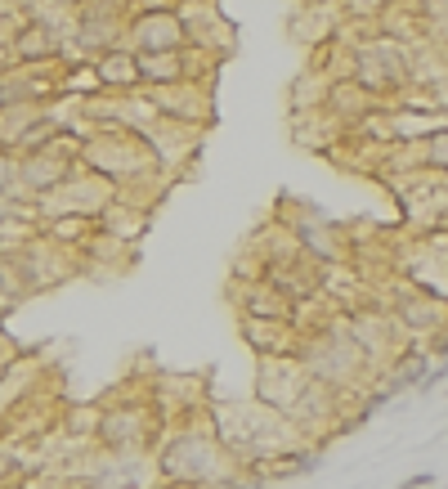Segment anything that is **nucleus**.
<instances>
[{
  "label": "nucleus",
  "instance_id": "obj_1",
  "mask_svg": "<svg viewBox=\"0 0 448 489\" xmlns=\"http://www.w3.org/2000/svg\"><path fill=\"white\" fill-rule=\"evenodd\" d=\"M153 467H158V481H175L188 489H220L224 481H233L242 472L238 458L220 444L207 409L170 422L162 444L153 449Z\"/></svg>",
  "mask_w": 448,
  "mask_h": 489
},
{
  "label": "nucleus",
  "instance_id": "obj_2",
  "mask_svg": "<svg viewBox=\"0 0 448 489\" xmlns=\"http://www.w3.org/2000/svg\"><path fill=\"white\" fill-rule=\"evenodd\" d=\"M207 413H211V427L220 435V444L247 472H260V463H270L274 453L291 449V444H305L296 435V427L282 413H274L270 404H260L256 395L251 400H211Z\"/></svg>",
  "mask_w": 448,
  "mask_h": 489
},
{
  "label": "nucleus",
  "instance_id": "obj_3",
  "mask_svg": "<svg viewBox=\"0 0 448 489\" xmlns=\"http://www.w3.org/2000/svg\"><path fill=\"white\" fill-rule=\"evenodd\" d=\"M167 435V418L153 400V386H117L99 404L95 449L104 453H153Z\"/></svg>",
  "mask_w": 448,
  "mask_h": 489
},
{
  "label": "nucleus",
  "instance_id": "obj_4",
  "mask_svg": "<svg viewBox=\"0 0 448 489\" xmlns=\"http://www.w3.org/2000/svg\"><path fill=\"white\" fill-rule=\"evenodd\" d=\"M274 220H279L282 229H291V238H296L314 261H323L328 270H350V261H354V234H350V224L328 216L319 203L287 193L279 207H274Z\"/></svg>",
  "mask_w": 448,
  "mask_h": 489
},
{
  "label": "nucleus",
  "instance_id": "obj_5",
  "mask_svg": "<svg viewBox=\"0 0 448 489\" xmlns=\"http://www.w3.org/2000/svg\"><path fill=\"white\" fill-rule=\"evenodd\" d=\"M81 166L95 171V175H104V180H112L117 189H130V184L153 180V175L167 171L139 130H99V135H90L86 149H81Z\"/></svg>",
  "mask_w": 448,
  "mask_h": 489
},
{
  "label": "nucleus",
  "instance_id": "obj_6",
  "mask_svg": "<svg viewBox=\"0 0 448 489\" xmlns=\"http://www.w3.org/2000/svg\"><path fill=\"white\" fill-rule=\"evenodd\" d=\"M130 18H135V5H130V0H86V5H76L72 18H67V50H63V63H90V58L126 46Z\"/></svg>",
  "mask_w": 448,
  "mask_h": 489
},
{
  "label": "nucleus",
  "instance_id": "obj_7",
  "mask_svg": "<svg viewBox=\"0 0 448 489\" xmlns=\"http://www.w3.org/2000/svg\"><path fill=\"white\" fill-rule=\"evenodd\" d=\"M377 301L394 315V324L403 328V337H408L412 346H426V341L440 332V324L448 319V301L444 297L426 292L422 283H412V278H403V274H394V278H386V283H377Z\"/></svg>",
  "mask_w": 448,
  "mask_h": 489
},
{
  "label": "nucleus",
  "instance_id": "obj_8",
  "mask_svg": "<svg viewBox=\"0 0 448 489\" xmlns=\"http://www.w3.org/2000/svg\"><path fill=\"white\" fill-rule=\"evenodd\" d=\"M81 149H86V140H76L72 130H58L55 140H46L41 149L23 153L18 158V193L36 203V198L63 189L81 171Z\"/></svg>",
  "mask_w": 448,
  "mask_h": 489
},
{
  "label": "nucleus",
  "instance_id": "obj_9",
  "mask_svg": "<svg viewBox=\"0 0 448 489\" xmlns=\"http://www.w3.org/2000/svg\"><path fill=\"white\" fill-rule=\"evenodd\" d=\"M67 9H32L18 18V27L9 32L5 50H9V63H63V50H67Z\"/></svg>",
  "mask_w": 448,
  "mask_h": 489
},
{
  "label": "nucleus",
  "instance_id": "obj_10",
  "mask_svg": "<svg viewBox=\"0 0 448 489\" xmlns=\"http://www.w3.org/2000/svg\"><path fill=\"white\" fill-rule=\"evenodd\" d=\"M112 198H117V184L81 166L63 189L36 198V216H41V224H46V220H99Z\"/></svg>",
  "mask_w": 448,
  "mask_h": 489
},
{
  "label": "nucleus",
  "instance_id": "obj_11",
  "mask_svg": "<svg viewBox=\"0 0 448 489\" xmlns=\"http://www.w3.org/2000/svg\"><path fill=\"white\" fill-rule=\"evenodd\" d=\"M319 381L305 373V364L296 355H274V359H256V400L282 413L287 422L296 418V409L305 404V395Z\"/></svg>",
  "mask_w": 448,
  "mask_h": 489
},
{
  "label": "nucleus",
  "instance_id": "obj_12",
  "mask_svg": "<svg viewBox=\"0 0 448 489\" xmlns=\"http://www.w3.org/2000/svg\"><path fill=\"white\" fill-rule=\"evenodd\" d=\"M55 109L63 104V63H9L0 72V109Z\"/></svg>",
  "mask_w": 448,
  "mask_h": 489
},
{
  "label": "nucleus",
  "instance_id": "obj_13",
  "mask_svg": "<svg viewBox=\"0 0 448 489\" xmlns=\"http://www.w3.org/2000/svg\"><path fill=\"white\" fill-rule=\"evenodd\" d=\"M139 135L148 140V149L158 153V162L167 166L175 180H184V175H188V166L198 162L202 140H207V130H202V126H184V121H170V117H153Z\"/></svg>",
  "mask_w": 448,
  "mask_h": 489
},
{
  "label": "nucleus",
  "instance_id": "obj_14",
  "mask_svg": "<svg viewBox=\"0 0 448 489\" xmlns=\"http://www.w3.org/2000/svg\"><path fill=\"white\" fill-rule=\"evenodd\" d=\"M144 99L153 104L158 117L184 121V126H202V130L216 126V90L211 86L179 81V86H162V90H144Z\"/></svg>",
  "mask_w": 448,
  "mask_h": 489
},
{
  "label": "nucleus",
  "instance_id": "obj_15",
  "mask_svg": "<svg viewBox=\"0 0 448 489\" xmlns=\"http://www.w3.org/2000/svg\"><path fill=\"white\" fill-rule=\"evenodd\" d=\"M175 14H179V23L188 32V46H202V50H211V55H220V58L233 55L238 32L224 18L220 0H184V5H175Z\"/></svg>",
  "mask_w": 448,
  "mask_h": 489
},
{
  "label": "nucleus",
  "instance_id": "obj_16",
  "mask_svg": "<svg viewBox=\"0 0 448 489\" xmlns=\"http://www.w3.org/2000/svg\"><path fill=\"white\" fill-rule=\"evenodd\" d=\"M126 46L135 55H179L188 46V32H184V23H179L175 9H148V14L130 18Z\"/></svg>",
  "mask_w": 448,
  "mask_h": 489
},
{
  "label": "nucleus",
  "instance_id": "obj_17",
  "mask_svg": "<svg viewBox=\"0 0 448 489\" xmlns=\"http://www.w3.org/2000/svg\"><path fill=\"white\" fill-rule=\"evenodd\" d=\"M229 301L238 315H251V319H296L300 315V306L270 278H229Z\"/></svg>",
  "mask_w": 448,
  "mask_h": 489
},
{
  "label": "nucleus",
  "instance_id": "obj_18",
  "mask_svg": "<svg viewBox=\"0 0 448 489\" xmlns=\"http://www.w3.org/2000/svg\"><path fill=\"white\" fill-rule=\"evenodd\" d=\"M238 337L256 359H274V355H296L300 346V324L296 319H251L238 315Z\"/></svg>",
  "mask_w": 448,
  "mask_h": 489
},
{
  "label": "nucleus",
  "instance_id": "obj_19",
  "mask_svg": "<svg viewBox=\"0 0 448 489\" xmlns=\"http://www.w3.org/2000/svg\"><path fill=\"white\" fill-rule=\"evenodd\" d=\"M95 224H99V234H108L117 243L139 247V243L148 238V229H153V212H148V207H135V203H126V198H112Z\"/></svg>",
  "mask_w": 448,
  "mask_h": 489
},
{
  "label": "nucleus",
  "instance_id": "obj_20",
  "mask_svg": "<svg viewBox=\"0 0 448 489\" xmlns=\"http://www.w3.org/2000/svg\"><path fill=\"white\" fill-rule=\"evenodd\" d=\"M90 63H95V77H99V86H104L108 95H135V90H144L139 55H135L130 46H117V50L90 58Z\"/></svg>",
  "mask_w": 448,
  "mask_h": 489
},
{
  "label": "nucleus",
  "instance_id": "obj_21",
  "mask_svg": "<svg viewBox=\"0 0 448 489\" xmlns=\"http://www.w3.org/2000/svg\"><path fill=\"white\" fill-rule=\"evenodd\" d=\"M130 261H135V247L117 243L108 234H99V224H95V234H90L86 247H81V270L86 274H126Z\"/></svg>",
  "mask_w": 448,
  "mask_h": 489
},
{
  "label": "nucleus",
  "instance_id": "obj_22",
  "mask_svg": "<svg viewBox=\"0 0 448 489\" xmlns=\"http://www.w3.org/2000/svg\"><path fill=\"white\" fill-rule=\"evenodd\" d=\"M319 467H323V449H319V444H291V449L274 453L270 463H260V476L274 485V481L310 476V472H319Z\"/></svg>",
  "mask_w": 448,
  "mask_h": 489
},
{
  "label": "nucleus",
  "instance_id": "obj_23",
  "mask_svg": "<svg viewBox=\"0 0 448 489\" xmlns=\"http://www.w3.org/2000/svg\"><path fill=\"white\" fill-rule=\"evenodd\" d=\"M184 58V81H193V86H220V72H224V58L211 55V50H202V46H184L179 50Z\"/></svg>",
  "mask_w": 448,
  "mask_h": 489
},
{
  "label": "nucleus",
  "instance_id": "obj_24",
  "mask_svg": "<svg viewBox=\"0 0 448 489\" xmlns=\"http://www.w3.org/2000/svg\"><path fill=\"white\" fill-rule=\"evenodd\" d=\"M139 77H144V90L179 86V81H184V58L179 55H139Z\"/></svg>",
  "mask_w": 448,
  "mask_h": 489
},
{
  "label": "nucleus",
  "instance_id": "obj_25",
  "mask_svg": "<svg viewBox=\"0 0 448 489\" xmlns=\"http://www.w3.org/2000/svg\"><path fill=\"white\" fill-rule=\"evenodd\" d=\"M5 193H18V158L9 149H0V198Z\"/></svg>",
  "mask_w": 448,
  "mask_h": 489
},
{
  "label": "nucleus",
  "instance_id": "obj_26",
  "mask_svg": "<svg viewBox=\"0 0 448 489\" xmlns=\"http://www.w3.org/2000/svg\"><path fill=\"white\" fill-rule=\"evenodd\" d=\"M422 350H426V355H431L435 364H448V319L440 324V332H435V337H431V341H426Z\"/></svg>",
  "mask_w": 448,
  "mask_h": 489
},
{
  "label": "nucleus",
  "instance_id": "obj_27",
  "mask_svg": "<svg viewBox=\"0 0 448 489\" xmlns=\"http://www.w3.org/2000/svg\"><path fill=\"white\" fill-rule=\"evenodd\" d=\"M265 485H270V481H265L260 472H247V467H242V472H238L233 481H224L220 489H265Z\"/></svg>",
  "mask_w": 448,
  "mask_h": 489
},
{
  "label": "nucleus",
  "instance_id": "obj_28",
  "mask_svg": "<svg viewBox=\"0 0 448 489\" xmlns=\"http://www.w3.org/2000/svg\"><path fill=\"white\" fill-rule=\"evenodd\" d=\"M431 485H440L435 472H412L408 481H399V489H431Z\"/></svg>",
  "mask_w": 448,
  "mask_h": 489
},
{
  "label": "nucleus",
  "instance_id": "obj_29",
  "mask_svg": "<svg viewBox=\"0 0 448 489\" xmlns=\"http://www.w3.org/2000/svg\"><path fill=\"white\" fill-rule=\"evenodd\" d=\"M9 9H18V14H32V9H41L46 0H5Z\"/></svg>",
  "mask_w": 448,
  "mask_h": 489
},
{
  "label": "nucleus",
  "instance_id": "obj_30",
  "mask_svg": "<svg viewBox=\"0 0 448 489\" xmlns=\"http://www.w3.org/2000/svg\"><path fill=\"white\" fill-rule=\"evenodd\" d=\"M435 243H440V256H444V270H448V229H431Z\"/></svg>",
  "mask_w": 448,
  "mask_h": 489
},
{
  "label": "nucleus",
  "instance_id": "obj_31",
  "mask_svg": "<svg viewBox=\"0 0 448 489\" xmlns=\"http://www.w3.org/2000/svg\"><path fill=\"white\" fill-rule=\"evenodd\" d=\"M46 5H50V9H67V14H72V9H76V5H86V0H46Z\"/></svg>",
  "mask_w": 448,
  "mask_h": 489
},
{
  "label": "nucleus",
  "instance_id": "obj_32",
  "mask_svg": "<svg viewBox=\"0 0 448 489\" xmlns=\"http://www.w3.org/2000/svg\"><path fill=\"white\" fill-rule=\"evenodd\" d=\"M300 5H319L323 9V5H345V0H300Z\"/></svg>",
  "mask_w": 448,
  "mask_h": 489
},
{
  "label": "nucleus",
  "instance_id": "obj_33",
  "mask_svg": "<svg viewBox=\"0 0 448 489\" xmlns=\"http://www.w3.org/2000/svg\"><path fill=\"white\" fill-rule=\"evenodd\" d=\"M0 319H5V306H0Z\"/></svg>",
  "mask_w": 448,
  "mask_h": 489
}]
</instances>
